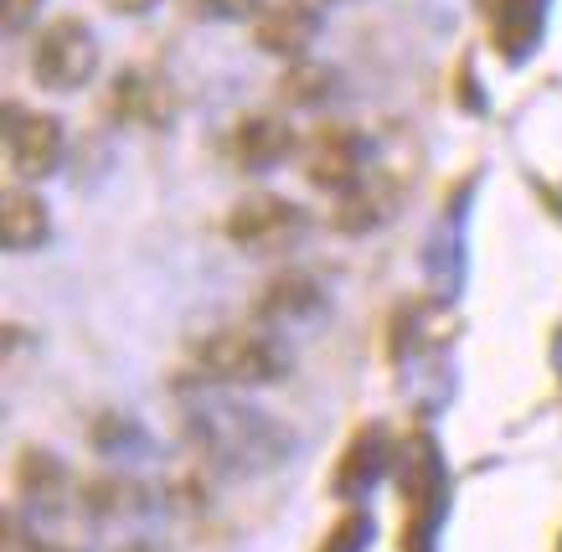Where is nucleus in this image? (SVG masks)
<instances>
[{
  "label": "nucleus",
  "instance_id": "f257e3e1",
  "mask_svg": "<svg viewBox=\"0 0 562 552\" xmlns=\"http://www.w3.org/2000/svg\"><path fill=\"white\" fill-rule=\"evenodd\" d=\"M181 418L196 460H206L217 475H269L294 454V433L233 393L202 387L181 403Z\"/></svg>",
  "mask_w": 562,
  "mask_h": 552
},
{
  "label": "nucleus",
  "instance_id": "f03ea898",
  "mask_svg": "<svg viewBox=\"0 0 562 552\" xmlns=\"http://www.w3.org/2000/svg\"><path fill=\"white\" fill-rule=\"evenodd\" d=\"M11 537L26 552H93L99 548V517L88 496H78L72 475L52 485H21L11 511Z\"/></svg>",
  "mask_w": 562,
  "mask_h": 552
},
{
  "label": "nucleus",
  "instance_id": "7ed1b4c3",
  "mask_svg": "<svg viewBox=\"0 0 562 552\" xmlns=\"http://www.w3.org/2000/svg\"><path fill=\"white\" fill-rule=\"evenodd\" d=\"M397 485H403V506H408V521H403V552H439V532L443 517H449V500H454V475H449V460H443L439 439L428 429L408 433V444L397 449Z\"/></svg>",
  "mask_w": 562,
  "mask_h": 552
},
{
  "label": "nucleus",
  "instance_id": "20e7f679",
  "mask_svg": "<svg viewBox=\"0 0 562 552\" xmlns=\"http://www.w3.org/2000/svg\"><path fill=\"white\" fill-rule=\"evenodd\" d=\"M196 378L217 382V387H263L290 372L284 346L258 326H222L196 341Z\"/></svg>",
  "mask_w": 562,
  "mask_h": 552
},
{
  "label": "nucleus",
  "instance_id": "39448f33",
  "mask_svg": "<svg viewBox=\"0 0 562 552\" xmlns=\"http://www.w3.org/2000/svg\"><path fill=\"white\" fill-rule=\"evenodd\" d=\"M99 72V36L83 16L47 21L32 42V78L47 93H78Z\"/></svg>",
  "mask_w": 562,
  "mask_h": 552
},
{
  "label": "nucleus",
  "instance_id": "423d86ee",
  "mask_svg": "<svg viewBox=\"0 0 562 552\" xmlns=\"http://www.w3.org/2000/svg\"><path fill=\"white\" fill-rule=\"evenodd\" d=\"M367 166H372V139L357 124L330 120L321 124L315 135L305 139V181L315 191H330V196H346L367 181Z\"/></svg>",
  "mask_w": 562,
  "mask_h": 552
},
{
  "label": "nucleus",
  "instance_id": "0eeeda50",
  "mask_svg": "<svg viewBox=\"0 0 562 552\" xmlns=\"http://www.w3.org/2000/svg\"><path fill=\"white\" fill-rule=\"evenodd\" d=\"M470 196H475V176H464L454 196H443V212L434 217L424 238V279L434 300L449 305L464 290V227H470Z\"/></svg>",
  "mask_w": 562,
  "mask_h": 552
},
{
  "label": "nucleus",
  "instance_id": "6e6552de",
  "mask_svg": "<svg viewBox=\"0 0 562 552\" xmlns=\"http://www.w3.org/2000/svg\"><path fill=\"white\" fill-rule=\"evenodd\" d=\"M300 233H305V212L294 207L290 196H273V191L243 196L238 207L227 212V238L238 243L243 254H279Z\"/></svg>",
  "mask_w": 562,
  "mask_h": 552
},
{
  "label": "nucleus",
  "instance_id": "1a4fd4ad",
  "mask_svg": "<svg viewBox=\"0 0 562 552\" xmlns=\"http://www.w3.org/2000/svg\"><path fill=\"white\" fill-rule=\"evenodd\" d=\"M5 156H11V171L21 181H42L63 166V150H68V135H63V120L57 114H21L16 104L5 109Z\"/></svg>",
  "mask_w": 562,
  "mask_h": 552
},
{
  "label": "nucleus",
  "instance_id": "9d476101",
  "mask_svg": "<svg viewBox=\"0 0 562 552\" xmlns=\"http://www.w3.org/2000/svg\"><path fill=\"white\" fill-rule=\"evenodd\" d=\"M547 16H552V0H491V5H485L491 53L501 57L506 68L531 63L547 36Z\"/></svg>",
  "mask_w": 562,
  "mask_h": 552
},
{
  "label": "nucleus",
  "instance_id": "9b49d317",
  "mask_svg": "<svg viewBox=\"0 0 562 552\" xmlns=\"http://www.w3.org/2000/svg\"><path fill=\"white\" fill-rule=\"evenodd\" d=\"M392 454H397V449H392V433L382 429V424H361V429L346 439L336 470H330V496L336 500L372 496L376 485H382V475H387Z\"/></svg>",
  "mask_w": 562,
  "mask_h": 552
},
{
  "label": "nucleus",
  "instance_id": "f8f14e48",
  "mask_svg": "<svg viewBox=\"0 0 562 552\" xmlns=\"http://www.w3.org/2000/svg\"><path fill=\"white\" fill-rule=\"evenodd\" d=\"M176 88L171 78H160L150 68H124L109 88V114L120 124H135V129H166L176 120Z\"/></svg>",
  "mask_w": 562,
  "mask_h": 552
},
{
  "label": "nucleus",
  "instance_id": "ddd939ff",
  "mask_svg": "<svg viewBox=\"0 0 562 552\" xmlns=\"http://www.w3.org/2000/svg\"><path fill=\"white\" fill-rule=\"evenodd\" d=\"M321 26H325V16L315 0H273V5H263V16H258L254 42L263 53L300 63L310 53V42L321 36Z\"/></svg>",
  "mask_w": 562,
  "mask_h": 552
},
{
  "label": "nucleus",
  "instance_id": "4468645a",
  "mask_svg": "<svg viewBox=\"0 0 562 552\" xmlns=\"http://www.w3.org/2000/svg\"><path fill=\"white\" fill-rule=\"evenodd\" d=\"M325 315V290L321 279L300 274V269H290V274H279L263 284V294H258V320L269 330H300V326H315Z\"/></svg>",
  "mask_w": 562,
  "mask_h": 552
},
{
  "label": "nucleus",
  "instance_id": "2eb2a0df",
  "mask_svg": "<svg viewBox=\"0 0 562 552\" xmlns=\"http://www.w3.org/2000/svg\"><path fill=\"white\" fill-rule=\"evenodd\" d=\"M290 150H294V129L279 114H248V120L233 124V139H227L233 166L248 176H263L273 166H284Z\"/></svg>",
  "mask_w": 562,
  "mask_h": 552
},
{
  "label": "nucleus",
  "instance_id": "dca6fc26",
  "mask_svg": "<svg viewBox=\"0 0 562 552\" xmlns=\"http://www.w3.org/2000/svg\"><path fill=\"white\" fill-rule=\"evenodd\" d=\"M52 238V212L36 191L5 187L0 191V243L5 254H36Z\"/></svg>",
  "mask_w": 562,
  "mask_h": 552
},
{
  "label": "nucleus",
  "instance_id": "f3484780",
  "mask_svg": "<svg viewBox=\"0 0 562 552\" xmlns=\"http://www.w3.org/2000/svg\"><path fill=\"white\" fill-rule=\"evenodd\" d=\"M88 506L93 517H150L160 496L130 475H103V481H88Z\"/></svg>",
  "mask_w": 562,
  "mask_h": 552
},
{
  "label": "nucleus",
  "instance_id": "a211bd4d",
  "mask_svg": "<svg viewBox=\"0 0 562 552\" xmlns=\"http://www.w3.org/2000/svg\"><path fill=\"white\" fill-rule=\"evenodd\" d=\"M330 93H336V68L310 63V57L290 63V68H284V78H279V99H284L290 109H321Z\"/></svg>",
  "mask_w": 562,
  "mask_h": 552
},
{
  "label": "nucleus",
  "instance_id": "6ab92c4d",
  "mask_svg": "<svg viewBox=\"0 0 562 552\" xmlns=\"http://www.w3.org/2000/svg\"><path fill=\"white\" fill-rule=\"evenodd\" d=\"M88 439H93V449L109 454V460H145V454H150V433L139 429L130 414H103Z\"/></svg>",
  "mask_w": 562,
  "mask_h": 552
},
{
  "label": "nucleus",
  "instance_id": "aec40b11",
  "mask_svg": "<svg viewBox=\"0 0 562 552\" xmlns=\"http://www.w3.org/2000/svg\"><path fill=\"white\" fill-rule=\"evenodd\" d=\"M372 537H376L372 511H346V517L325 532L321 552H367V548H372Z\"/></svg>",
  "mask_w": 562,
  "mask_h": 552
},
{
  "label": "nucleus",
  "instance_id": "412c9836",
  "mask_svg": "<svg viewBox=\"0 0 562 552\" xmlns=\"http://www.w3.org/2000/svg\"><path fill=\"white\" fill-rule=\"evenodd\" d=\"M202 16L212 21H248V16H263V0H191Z\"/></svg>",
  "mask_w": 562,
  "mask_h": 552
},
{
  "label": "nucleus",
  "instance_id": "4be33fe9",
  "mask_svg": "<svg viewBox=\"0 0 562 552\" xmlns=\"http://www.w3.org/2000/svg\"><path fill=\"white\" fill-rule=\"evenodd\" d=\"M36 11H42V0H5V32H21V26H32Z\"/></svg>",
  "mask_w": 562,
  "mask_h": 552
},
{
  "label": "nucleus",
  "instance_id": "5701e85b",
  "mask_svg": "<svg viewBox=\"0 0 562 552\" xmlns=\"http://www.w3.org/2000/svg\"><path fill=\"white\" fill-rule=\"evenodd\" d=\"M120 552H176V548L171 542H160V537H150V532H139V537H124Z\"/></svg>",
  "mask_w": 562,
  "mask_h": 552
},
{
  "label": "nucleus",
  "instance_id": "b1692460",
  "mask_svg": "<svg viewBox=\"0 0 562 552\" xmlns=\"http://www.w3.org/2000/svg\"><path fill=\"white\" fill-rule=\"evenodd\" d=\"M103 5H109L114 16H145V11H155L160 0H103Z\"/></svg>",
  "mask_w": 562,
  "mask_h": 552
},
{
  "label": "nucleus",
  "instance_id": "393cba45",
  "mask_svg": "<svg viewBox=\"0 0 562 552\" xmlns=\"http://www.w3.org/2000/svg\"><path fill=\"white\" fill-rule=\"evenodd\" d=\"M537 191H542L547 202H552V212L562 217V187H552V181H537Z\"/></svg>",
  "mask_w": 562,
  "mask_h": 552
},
{
  "label": "nucleus",
  "instance_id": "a878e982",
  "mask_svg": "<svg viewBox=\"0 0 562 552\" xmlns=\"http://www.w3.org/2000/svg\"><path fill=\"white\" fill-rule=\"evenodd\" d=\"M552 372H558V382H562V326H558V336H552Z\"/></svg>",
  "mask_w": 562,
  "mask_h": 552
},
{
  "label": "nucleus",
  "instance_id": "bb28decb",
  "mask_svg": "<svg viewBox=\"0 0 562 552\" xmlns=\"http://www.w3.org/2000/svg\"><path fill=\"white\" fill-rule=\"evenodd\" d=\"M315 5H330V0H315Z\"/></svg>",
  "mask_w": 562,
  "mask_h": 552
}]
</instances>
